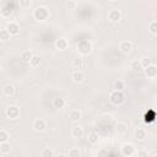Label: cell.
Instances as JSON below:
<instances>
[{"label": "cell", "instance_id": "cell-8", "mask_svg": "<svg viewBox=\"0 0 157 157\" xmlns=\"http://www.w3.org/2000/svg\"><path fill=\"white\" fill-rule=\"evenodd\" d=\"M54 45H55V49H58V50H60V52H64V50H66V49L69 48V40H67L66 38L61 37V38H58V39L55 40Z\"/></svg>", "mask_w": 157, "mask_h": 157}, {"label": "cell", "instance_id": "cell-24", "mask_svg": "<svg viewBox=\"0 0 157 157\" xmlns=\"http://www.w3.org/2000/svg\"><path fill=\"white\" fill-rule=\"evenodd\" d=\"M10 151H11L10 142H0V152H1V155H6Z\"/></svg>", "mask_w": 157, "mask_h": 157}, {"label": "cell", "instance_id": "cell-27", "mask_svg": "<svg viewBox=\"0 0 157 157\" xmlns=\"http://www.w3.org/2000/svg\"><path fill=\"white\" fill-rule=\"evenodd\" d=\"M40 157H54V151L49 147H45L40 152Z\"/></svg>", "mask_w": 157, "mask_h": 157}, {"label": "cell", "instance_id": "cell-7", "mask_svg": "<svg viewBox=\"0 0 157 157\" xmlns=\"http://www.w3.org/2000/svg\"><path fill=\"white\" fill-rule=\"evenodd\" d=\"M5 28L9 31V33H10L11 36H17V34L20 33V25H18L16 21H10V22H7V25H6Z\"/></svg>", "mask_w": 157, "mask_h": 157}, {"label": "cell", "instance_id": "cell-31", "mask_svg": "<svg viewBox=\"0 0 157 157\" xmlns=\"http://www.w3.org/2000/svg\"><path fill=\"white\" fill-rule=\"evenodd\" d=\"M39 64H40V58H39L38 55H34V56L32 58V60L29 61V65H31L32 67H37V66H39Z\"/></svg>", "mask_w": 157, "mask_h": 157}, {"label": "cell", "instance_id": "cell-15", "mask_svg": "<svg viewBox=\"0 0 157 157\" xmlns=\"http://www.w3.org/2000/svg\"><path fill=\"white\" fill-rule=\"evenodd\" d=\"M83 134H85L83 128L80 126V125H75V126L72 128V130H71V135H72V137H75V139H80V137H82Z\"/></svg>", "mask_w": 157, "mask_h": 157}, {"label": "cell", "instance_id": "cell-12", "mask_svg": "<svg viewBox=\"0 0 157 157\" xmlns=\"http://www.w3.org/2000/svg\"><path fill=\"white\" fill-rule=\"evenodd\" d=\"M128 131V124L125 121H118L115 124V132L118 135H125Z\"/></svg>", "mask_w": 157, "mask_h": 157}, {"label": "cell", "instance_id": "cell-34", "mask_svg": "<svg viewBox=\"0 0 157 157\" xmlns=\"http://www.w3.org/2000/svg\"><path fill=\"white\" fill-rule=\"evenodd\" d=\"M65 5H66V7H67L69 10H74V9L77 6V1H75V0H69V1L65 2Z\"/></svg>", "mask_w": 157, "mask_h": 157}, {"label": "cell", "instance_id": "cell-10", "mask_svg": "<svg viewBox=\"0 0 157 157\" xmlns=\"http://www.w3.org/2000/svg\"><path fill=\"white\" fill-rule=\"evenodd\" d=\"M119 49L124 54H129L132 50V43L130 40H121L119 43Z\"/></svg>", "mask_w": 157, "mask_h": 157}, {"label": "cell", "instance_id": "cell-35", "mask_svg": "<svg viewBox=\"0 0 157 157\" xmlns=\"http://www.w3.org/2000/svg\"><path fill=\"white\" fill-rule=\"evenodd\" d=\"M97 156H98V157H108V151H107L105 148H101V150L98 151Z\"/></svg>", "mask_w": 157, "mask_h": 157}, {"label": "cell", "instance_id": "cell-39", "mask_svg": "<svg viewBox=\"0 0 157 157\" xmlns=\"http://www.w3.org/2000/svg\"><path fill=\"white\" fill-rule=\"evenodd\" d=\"M0 157H5V156H4V155H1V156H0Z\"/></svg>", "mask_w": 157, "mask_h": 157}, {"label": "cell", "instance_id": "cell-19", "mask_svg": "<svg viewBox=\"0 0 157 157\" xmlns=\"http://www.w3.org/2000/svg\"><path fill=\"white\" fill-rule=\"evenodd\" d=\"M71 65H72V67H74V69L80 70V69H82V66H83V59H82L81 56H76V58H74V59H72Z\"/></svg>", "mask_w": 157, "mask_h": 157}, {"label": "cell", "instance_id": "cell-17", "mask_svg": "<svg viewBox=\"0 0 157 157\" xmlns=\"http://www.w3.org/2000/svg\"><path fill=\"white\" fill-rule=\"evenodd\" d=\"M65 104H66V102L63 97H56L53 99V107L55 109H63L65 107Z\"/></svg>", "mask_w": 157, "mask_h": 157}, {"label": "cell", "instance_id": "cell-26", "mask_svg": "<svg viewBox=\"0 0 157 157\" xmlns=\"http://www.w3.org/2000/svg\"><path fill=\"white\" fill-rule=\"evenodd\" d=\"M10 134L5 129H0V142H9Z\"/></svg>", "mask_w": 157, "mask_h": 157}, {"label": "cell", "instance_id": "cell-28", "mask_svg": "<svg viewBox=\"0 0 157 157\" xmlns=\"http://www.w3.org/2000/svg\"><path fill=\"white\" fill-rule=\"evenodd\" d=\"M148 31H150V33L157 36V21L156 20L155 21H151L148 23Z\"/></svg>", "mask_w": 157, "mask_h": 157}, {"label": "cell", "instance_id": "cell-37", "mask_svg": "<svg viewBox=\"0 0 157 157\" xmlns=\"http://www.w3.org/2000/svg\"><path fill=\"white\" fill-rule=\"evenodd\" d=\"M56 157H69V156H66L64 153H59V155H56Z\"/></svg>", "mask_w": 157, "mask_h": 157}, {"label": "cell", "instance_id": "cell-36", "mask_svg": "<svg viewBox=\"0 0 157 157\" xmlns=\"http://www.w3.org/2000/svg\"><path fill=\"white\" fill-rule=\"evenodd\" d=\"M137 157H150V156H148V152L146 150H140L137 152Z\"/></svg>", "mask_w": 157, "mask_h": 157}, {"label": "cell", "instance_id": "cell-32", "mask_svg": "<svg viewBox=\"0 0 157 157\" xmlns=\"http://www.w3.org/2000/svg\"><path fill=\"white\" fill-rule=\"evenodd\" d=\"M140 63H141V65H142V69H146V67H148V66L152 64V61H151L150 58H141V59H140Z\"/></svg>", "mask_w": 157, "mask_h": 157}, {"label": "cell", "instance_id": "cell-22", "mask_svg": "<svg viewBox=\"0 0 157 157\" xmlns=\"http://www.w3.org/2000/svg\"><path fill=\"white\" fill-rule=\"evenodd\" d=\"M81 118H82L81 110H78V109H72V110L70 112V119H71L72 121H78Z\"/></svg>", "mask_w": 157, "mask_h": 157}, {"label": "cell", "instance_id": "cell-18", "mask_svg": "<svg viewBox=\"0 0 157 157\" xmlns=\"http://www.w3.org/2000/svg\"><path fill=\"white\" fill-rule=\"evenodd\" d=\"M87 140L91 145H97L99 142V135L96 132V131H91L87 136Z\"/></svg>", "mask_w": 157, "mask_h": 157}, {"label": "cell", "instance_id": "cell-33", "mask_svg": "<svg viewBox=\"0 0 157 157\" xmlns=\"http://www.w3.org/2000/svg\"><path fill=\"white\" fill-rule=\"evenodd\" d=\"M20 7H22V9H28V7H31L32 6V1L31 0H20Z\"/></svg>", "mask_w": 157, "mask_h": 157}, {"label": "cell", "instance_id": "cell-4", "mask_svg": "<svg viewBox=\"0 0 157 157\" xmlns=\"http://www.w3.org/2000/svg\"><path fill=\"white\" fill-rule=\"evenodd\" d=\"M120 152H121V155L125 156V157H131V156H134V155L137 153L136 147H135L131 142H125V144H123L121 147H120Z\"/></svg>", "mask_w": 157, "mask_h": 157}, {"label": "cell", "instance_id": "cell-2", "mask_svg": "<svg viewBox=\"0 0 157 157\" xmlns=\"http://www.w3.org/2000/svg\"><path fill=\"white\" fill-rule=\"evenodd\" d=\"M109 102L114 105H121L125 102V94L121 91H115L113 90L109 93Z\"/></svg>", "mask_w": 157, "mask_h": 157}, {"label": "cell", "instance_id": "cell-14", "mask_svg": "<svg viewBox=\"0 0 157 157\" xmlns=\"http://www.w3.org/2000/svg\"><path fill=\"white\" fill-rule=\"evenodd\" d=\"M134 135H135V139L139 140V141H144L147 137V132H146V130L144 128H136Z\"/></svg>", "mask_w": 157, "mask_h": 157}, {"label": "cell", "instance_id": "cell-11", "mask_svg": "<svg viewBox=\"0 0 157 157\" xmlns=\"http://www.w3.org/2000/svg\"><path fill=\"white\" fill-rule=\"evenodd\" d=\"M71 80L75 83H81L85 80V74L81 70H74L72 74H71Z\"/></svg>", "mask_w": 157, "mask_h": 157}, {"label": "cell", "instance_id": "cell-25", "mask_svg": "<svg viewBox=\"0 0 157 157\" xmlns=\"http://www.w3.org/2000/svg\"><path fill=\"white\" fill-rule=\"evenodd\" d=\"M113 88L115 90V91H124V88H125V82L123 81V80H117L115 82H114V85H113Z\"/></svg>", "mask_w": 157, "mask_h": 157}, {"label": "cell", "instance_id": "cell-29", "mask_svg": "<svg viewBox=\"0 0 157 157\" xmlns=\"http://www.w3.org/2000/svg\"><path fill=\"white\" fill-rule=\"evenodd\" d=\"M10 37H11V34L9 33V31H7L6 28H2V29L0 31V39H1L2 42L10 39Z\"/></svg>", "mask_w": 157, "mask_h": 157}, {"label": "cell", "instance_id": "cell-16", "mask_svg": "<svg viewBox=\"0 0 157 157\" xmlns=\"http://www.w3.org/2000/svg\"><path fill=\"white\" fill-rule=\"evenodd\" d=\"M11 13H12V7L10 6V4H4L1 6V10H0L1 17H10Z\"/></svg>", "mask_w": 157, "mask_h": 157}, {"label": "cell", "instance_id": "cell-30", "mask_svg": "<svg viewBox=\"0 0 157 157\" xmlns=\"http://www.w3.org/2000/svg\"><path fill=\"white\" fill-rule=\"evenodd\" d=\"M67 156H69V157H80V156H81V152H80L78 148H76V147H71V148L69 150Z\"/></svg>", "mask_w": 157, "mask_h": 157}, {"label": "cell", "instance_id": "cell-5", "mask_svg": "<svg viewBox=\"0 0 157 157\" xmlns=\"http://www.w3.org/2000/svg\"><path fill=\"white\" fill-rule=\"evenodd\" d=\"M5 114L9 119H17L20 117V108L17 105H9L5 110Z\"/></svg>", "mask_w": 157, "mask_h": 157}, {"label": "cell", "instance_id": "cell-3", "mask_svg": "<svg viewBox=\"0 0 157 157\" xmlns=\"http://www.w3.org/2000/svg\"><path fill=\"white\" fill-rule=\"evenodd\" d=\"M80 55H88L92 52V43L88 39H81L76 47Z\"/></svg>", "mask_w": 157, "mask_h": 157}, {"label": "cell", "instance_id": "cell-9", "mask_svg": "<svg viewBox=\"0 0 157 157\" xmlns=\"http://www.w3.org/2000/svg\"><path fill=\"white\" fill-rule=\"evenodd\" d=\"M33 129H34L36 131H38V132L44 131V130L47 129V123H45V120L42 119V118L34 119V120H33Z\"/></svg>", "mask_w": 157, "mask_h": 157}, {"label": "cell", "instance_id": "cell-20", "mask_svg": "<svg viewBox=\"0 0 157 157\" xmlns=\"http://www.w3.org/2000/svg\"><path fill=\"white\" fill-rule=\"evenodd\" d=\"M33 56H34L33 53H32L31 50H28V49H26V50H23V52L21 53V59H22L25 63H28V64H29V61L32 60Z\"/></svg>", "mask_w": 157, "mask_h": 157}, {"label": "cell", "instance_id": "cell-23", "mask_svg": "<svg viewBox=\"0 0 157 157\" xmlns=\"http://www.w3.org/2000/svg\"><path fill=\"white\" fill-rule=\"evenodd\" d=\"M130 69H131L132 71H135V72H139V71L144 70V69H142V65H141V63H140V60H132V61L130 63Z\"/></svg>", "mask_w": 157, "mask_h": 157}, {"label": "cell", "instance_id": "cell-21", "mask_svg": "<svg viewBox=\"0 0 157 157\" xmlns=\"http://www.w3.org/2000/svg\"><path fill=\"white\" fill-rule=\"evenodd\" d=\"M2 93L5 94V96H7V97H12L13 94H15V86L13 85H6V86H4V88H2Z\"/></svg>", "mask_w": 157, "mask_h": 157}, {"label": "cell", "instance_id": "cell-38", "mask_svg": "<svg viewBox=\"0 0 157 157\" xmlns=\"http://www.w3.org/2000/svg\"><path fill=\"white\" fill-rule=\"evenodd\" d=\"M152 157H157V153H155V155H153V156H152Z\"/></svg>", "mask_w": 157, "mask_h": 157}, {"label": "cell", "instance_id": "cell-13", "mask_svg": "<svg viewBox=\"0 0 157 157\" xmlns=\"http://www.w3.org/2000/svg\"><path fill=\"white\" fill-rule=\"evenodd\" d=\"M144 71H145V75H146L148 78H155V77H157V66L153 65V64H151L148 67L144 69Z\"/></svg>", "mask_w": 157, "mask_h": 157}, {"label": "cell", "instance_id": "cell-1", "mask_svg": "<svg viewBox=\"0 0 157 157\" xmlns=\"http://www.w3.org/2000/svg\"><path fill=\"white\" fill-rule=\"evenodd\" d=\"M50 16V12L48 7L45 6H38L33 10V18L38 22H45Z\"/></svg>", "mask_w": 157, "mask_h": 157}, {"label": "cell", "instance_id": "cell-6", "mask_svg": "<svg viewBox=\"0 0 157 157\" xmlns=\"http://www.w3.org/2000/svg\"><path fill=\"white\" fill-rule=\"evenodd\" d=\"M108 20L112 22V23H117L121 20V11L118 10V9H112L109 12H108Z\"/></svg>", "mask_w": 157, "mask_h": 157}]
</instances>
